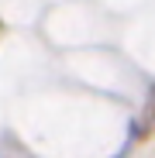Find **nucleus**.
Listing matches in <instances>:
<instances>
[]
</instances>
